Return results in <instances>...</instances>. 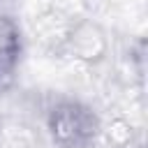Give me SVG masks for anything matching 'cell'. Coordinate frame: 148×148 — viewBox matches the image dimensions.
<instances>
[{
    "label": "cell",
    "instance_id": "6da1fadb",
    "mask_svg": "<svg viewBox=\"0 0 148 148\" xmlns=\"http://www.w3.org/2000/svg\"><path fill=\"white\" fill-rule=\"evenodd\" d=\"M53 148H92L99 141L102 118L90 104L76 97H58L44 116Z\"/></svg>",
    "mask_w": 148,
    "mask_h": 148
},
{
    "label": "cell",
    "instance_id": "7a4b0ae2",
    "mask_svg": "<svg viewBox=\"0 0 148 148\" xmlns=\"http://www.w3.org/2000/svg\"><path fill=\"white\" fill-rule=\"evenodd\" d=\"M109 49L111 37L106 28L95 18H76L67 23L60 35V51L69 60L86 67L102 65L109 58Z\"/></svg>",
    "mask_w": 148,
    "mask_h": 148
},
{
    "label": "cell",
    "instance_id": "3957f363",
    "mask_svg": "<svg viewBox=\"0 0 148 148\" xmlns=\"http://www.w3.org/2000/svg\"><path fill=\"white\" fill-rule=\"evenodd\" d=\"M23 49H25L23 28L18 18L0 0V83H7L14 76L23 58Z\"/></svg>",
    "mask_w": 148,
    "mask_h": 148
},
{
    "label": "cell",
    "instance_id": "277c9868",
    "mask_svg": "<svg viewBox=\"0 0 148 148\" xmlns=\"http://www.w3.org/2000/svg\"><path fill=\"white\" fill-rule=\"evenodd\" d=\"M99 139H106L116 148H125L132 139V127L123 118H113L111 123H102L99 127Z\"/></svg>",
    "mask_w": 148,
    "mask_h": 148
},
{
    "label": "cell",
    "instance_id": "5b68a950",
    "mask_svg": "<svg viewBox=\"0 0 148 148\" xmlns=\"http://www.w3.org/2000/svg\"><path fill=\"white\" fill-rule=\"evenodd\" d=\"M0 148H2V143H0Z\"/></svg>",
    "mask_w": 148,
    "mask_h": 148
}]
</instances>
